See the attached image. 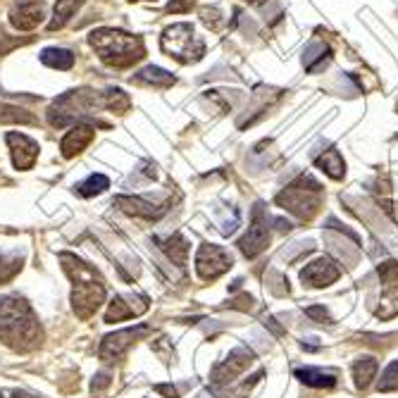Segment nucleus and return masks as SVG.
Segmentation results:
<instances>
[{"label": "nucleus", "instance_id": "nucleus-1", "mask_svg": "<svg viewBox=\"0 0 398 398\" xmlns=\"http://www.w3.org/2000/svg\"><path fill=\"white\" fill-rule=\"evenodd\" d=\"M62 270L72 279V308L81 320H88L105 303V282L93 265L84 263L72 253H60Z\"/></svg>", "mask_w": 398, "mask_h": 398}, {"label": "nucleus", "instance_id": "nucleus-2", "mask_svg": "<svg viewBox=\"0 0 398 398\" xmlns=\"http://www.w3.org/2000/svg\"><path fill=\"white\" fill-rule=\"evenodd\" d=\"M0 341L15 351H29L41 341L39 320L20 296L0 298Z\"/></svg>", "mask_w": 398, "mask_h": 398}, {"label": "nucleus", "instance_id": "nucleus-3", "mask_svg": "<svg viewBox=\"0 0 398 398\" xmlns=\"http://www.w3.org/2000/svg\"><path fill=\"white\" fill-rule=\"evenodd\" d=\"M88 43L98 53V58L110 67L124 69L131 67L146 55L143 41L119 29H96L88 36Z\"/></svg>", "mask_w": 398, "mask_h": 398}, {"label": "nucleus", "instance_id": "nucleus-4", "mask_svg": "<svg viewBox=\"0 0 398 398\" xmlns=\"http://www.w3.org/2000/svg\"><path fill=\"white\" fill-rule=\"evenodd\" d=\"M100 107H105V96L91 88H79V91H67L50 105L48 119L53 126H67L69 122H77L81 117L96 115Z\"/></svg>", "mask_w": 398, "mask_h": 398}, {"label": "nucleus", "instance_id": "nucleus-5", "mask_svg": "<svg viewBox=\"0 0 398 398\" xmlns=\"http://www.w3.org/2000/svg\"><path fill=\"white\" fill-rule=\"evenodd\" d=\"M160 46L169 58H174L179 62H195L203 58V53H205L203 41L193 34V27L186 22L172 24L169 29L162 31Z\"/></svg>", "mask_w": 398, "mask_h": 398}, {"label": "nucleus", "instance_id": "nucleus-6", "mask_svg": "<svg viewBox=\"0 0 398 398\" xmlns=\"http://www.w3.org/2000/svg\"><path fill=\"white\" fill-rule=\"evenodd\" d=\"M277 203L303 219H310L320 207V184L313 176H301L298 181H294L277 195Z\"/></svg>", "mask_w": 398, "mask_h": 398}, {"label": "nucleus", "instance_id": "nucleus-7", "mask_svg": "<svg viewBox=\"0 0 398 398\" xmlns=\"http://www.w3.org/2000/svg\"><path fill=\"white\" fill-rule=\"evenodd\" d=\"M148 334H150V327L148 325L126 327V330H119L115 334H107V337L100 341L98 356H100V360H105V363H115V360L122 358L124 353L129 351L138 339L148 337Z\"/></svg>", "mask_w": 398, "mask_h": 398}, {"label": "nucleus", "instance_id": "nucleus-8", "mask_svg": "<svg viewBox=\"0 0 398 398\" xmlns=\"http://www.w3.org/2000/svg\"><path fill=\"white\" fill-rule=\"evenodd\" d=\"M231 265H234L231 255L222 246L203 243L198 248V253H195V272L205 282H212V279H217V277H222Z\"/></svg>", "mask_w": 398, "mask_h": 398}, {"label": "nucleus", "instance_id": "nucleus-9", "mask_svg": "<svg viewBox=\"0 0 398 398\" xmlns=\"http://www.w3.org/2000/svg\"><path fill=\"white\" fill-rule=\"evenodd\" d=\"M255 360V356H253L251 349H246V346H239V349H234L229 356H227V360H222V363H217L212 368V384L217 389L222 387H229V384L236 382V377L241 375L243 370H248V365Z\"/></svg>", "mask_w": 398, "mask_h": 398}, {"label": "nucleus", "instance_id": "nucleus-10", "mask_svg": "<svg viewBox=\"0 0 398 398\" xmlns=\"http://www.w3.org/2000/svg\"><path fill=\"white\" fill-rule=\"evenodd\" d=\"M267 243H270L267 215H265L263 205L258 203L255 210H253V222L248 227V234L239 241V251H241L246 258H255L267 248Z\"/></svg>", "mask_w": 398, "mask_h": 398}, {"label": "nucleus", "instance_id": "nucleus-11", "mask_svg": "<svg viewBox=\"0 0 398 398\" xmlns=\"http://www.w3.org/2000/svg\"><path fill=\"white\" fill-rule=\"evenodd\" d=\"M339 277H341V267L332 260V258H318V260H313L310 265H306V267L301 270L303 284L315 287V289L332 287Z\"/></svg>", "mask_w": 398, "mask_h": 398}, {"label": "nucleus", "instance_id": "nucleus-12", "mask_svg": "<svg viewBox=\"0 0 398 398\" xmlns=\"http://www.w3.org/2000/svg\"><path fill=\"white\" fill-rule=\"evenodd\" d=\"M46 17V3L43 0H17L10 10V22L15 29L31 31L36 29Z\"/></svg>", "mask_w": 398, "mask_h": 398}, {"label": "nucleus", "instance_id": "nucleus-13", "mask_svg": "<svg viewBox=\"0 0 398 398\" xmlns=\"http://www.w3.org/2000/svg\"><path fill=\"white\" fill-rule=\"evenodd\" d=\"M12 153V162H15L17 169H31L39 157V143L34 138H29L27 134H17V131H10L5 136Z\"/></svg>", "mask_w": 398, "mask_h": 398}, {"label": "nucleus", "instance_id": "nucleus-14", "mask_svg": "<svg viewBox=\"0 0 398 398\" xmlns=\"http://www.w3.org/2000/svg\"><path fill=\"white\" fill-rule=\"evenodd\" d=\"M146 310H148L146 296H115L105 313V322L131 320V318H136V315H143Z\"/></svg>", "mask_w": 398, "mask_h": 398}, {"label": "nucleus", "instance_id": "nucleus-15", "mask_svg": "<svg viewBox=\"0 0 398 398\" xmlns=\"http://www.w3.org/2000/svg\"><path fill=\"white\" fill-rule=\"evenodd\" d=\"M93 136H96V129H93L91 124L77 122V124H74L72 129H69L67 134H65V138H62V143H60L62 155H65V157L79 155L81 150H84L88 143L93 141Z\"/></svg>", "mask_w": 398, "mask_h": 398}, {"label": "nucleus", "instance_id": "nucleus-16", "mask_svg": "<svg viewBox=\"0 0 398 398\" xmlns=\"http://www.w3.org/2000/svg\"><path fill=\"white\" fill-rule=\"evenodd\" d=\"M115 205L126 215H136V217H146V219H155L165 212V207H155L148 200L138 198V195H117Z\"/></svg>", "mask_w": 398, "mask_h": 398}, {"label": "nucleus", "instance_id": "nucleus-17", "mask_svg": "<svg viewBox=\"0 0 398 398\" xmlns=\"http://www.w3.org/2000/svg\"><path fill=\"white\" fill-rule=\"evenodd\" d=\"M296 377H298L306 387H313V389H330V387L337 384V372L320 370V368L296 370Z\"/></svg>", "mask_w": 398, "mask_h": 398}, {"label": "nucleus", "instance_id": "nucleus-18", "mask_svg": "<svg viewBox=\"0 0 398 398\" xmlns=\"http://www.w3.org/2000/svg\"><path fill=\"white\" fill-rule=\"evenodd\" d=\"M377 370H379L377 358H372V356L358 358L356 363H353V379H356V387L360 391L368 389L370 384H372V379L377 377Z\"/></svg>", "mask_w": 398, "mask_h": 398}, {"label": "nucleus", "instance_id": "nucleus-19", "mask_svg": "<svg viewBox=\"0 0 398 398\" xmlns=\"http://www.w3.org/2000/svg\"><path fill=\"white\" fill-rule=\"evenodd\" d=\"M131 79H134L136 84H148V86H157V88L172 86L174 81H176V79L172 77V74L167 72V69H162V67H153V65L143 67L141 72H136Z\"/></svg>", "mask_w": 398, "mask_h": 398}, {"label": "nucleus", "instance_id": "nucleus-20", "mask_svg": "<svg viewBox=\"0 0 398 398\" xmlns=\"http://www.w3.org/2000/svg\"><path fill=\"white\" fill-rule=\"evenodd\" d=\"M157 243H160L162 253H165L169 260H172L174 265H179V267H184L186 258H188V243L181 234H174V236L162 239V241H157Z\"/></svg>", "mask_w": 398, "mask_h": 398}, {"label": "nucleus", "instance_id": "nucleus-21", "mask_svg": "<svg viewBox=\"0 0 398 398\" xmlns=\"http://www.w3.org/2000/svg\"><path fill=\"white\" fill-rule=\"evenodd\" d=\"M81 5H84V0H58V3H55V12H53V22L48 24V29L50 31L62 29L69 20H72V15L81 8Z\"/></svg>", "mask_w": 398, "mask_h": 398}, {"label": "nucleus", "instance_id": "nucleus-22", "mask_svg": "<svg viewBox=\"0 0 398 398\" xmlns=\"http://www.w3.org/2000/svg\"><path fill=\"white\" fill-rule=\"evenodd\" d=\"M315 162H318V167L325 169V172L330 174L332 179H341V176H344V172H346L344 157H341L339 150H334V148L325 150L322 155H318V157H315Z\"/></svg>", "mask_w": 398, "mask_h": 398}, {"label": "nucleus", "instance_id": "nucleus-23", "mask_svg": "<svg viewBox=\"0 0 398 398\" xmlns=\"http://www.w3.org/2000/svg\"><path fill=\"white\" fill-rule=\"evenodd\" d=\"M41 62L53 69H72L74 67V55L72 50H65V48H46L41 53Z\"/></svg>", "mask_w": 398, "mask_h": 398}, {"label": "nucleus", "instance_id": "nucleus-24", "mask_svg": "<svg viewBox=\"0 0 398 398\" xmlns=\"http://www.w3.org/2000/svg\"><path fill=\"white\" fill-rule=\"evenodd\" d=\"M327 58H330V48H327L325 43H313V46L306 50V55H303V65H306L308 72H315V69H320L325 65Z\"/></svg>", "mask_w": 398, "mask_h": 398}, {"label": "nucleus", "instance_id": "nucleus-25", "mask_svg": "<svg viewBox=\"0 0 398 398\" xmlns=\"http://www.w3.org/2000/svg\"><path fill=\"white\" fill-rule=\"evenodd\" d=\"M396 315H398V284L396 287H389L387 291H384L377 308V318H382V320H391V318H396Z\"/></svg>", "mask_w": 398, "mask_h": 398}, {"label": "nucleus", "instance_id": "nucleus-26", "mask_svg": "<svg viewBox=\"0 0 398 398\" xmlns=\"http://www.w3.org/2000/svg\"><path fill=\"white\" fill-rule=\"evenodd\" d=\"M107 186H110V179H107L105 174H91L86 181H81V184L77 186V193L84 195V198H91V195L103 193Z\"/></svg>", "mask_w": 398, "mask_h": 398}, {"label": "nucleus", "instance_id": "nucleus-27", "mask_svg": "<svg viewBox=\"0 0 398 398\" xmlns=\"http://www.w3.org/2000/svg\"><path fill=\"white\" fill-rule=\"evenodd\" d=\"M103 96H105V110L119 112V115L129 110L131 100H129V96H126V93L122 91V88H107Z\"/></svg>", "mask_w": 398, "mask_h": 398}, {"label": "nucleus", "instance_id": "nucleus-28", "mask_svg": "<svg viewBox=\"0 0 398 398\" xmlns=\"http://www.w3.org/2000/svg\"><path fill=\"white\" fill-rule=\"evenodd\" d=\"M0 122H20V124H34L36 119L29 115L22 107H12V105H0Z\"/></svg>", "mask_w": 398, "mask_h": 398}, {"label": "nucleus", "instance_id": "nucleus-29", "mask_svg": "<svg viewBox=\"0 0 398 398\" xmlns=\"http://www.w3.org/2000/svg\"><path fill=\"white\" fill-rule=\"evenodd\" d=\"M22 270V258L17 255H0V284L10 282Z\"/></svg>", "mask_w": 398, "mask_h": 398}, {"label": "nucleus", "instance_id": "nucleus-30", "mask_svg": "<svg viewBox=\"0 0 398 398\" xmlns=\"http://www.w3.org/2000/svg\"><path fill=\"white\" fill-rule=\"evenodd\" d=\"M377 272H379V279H382V284H387V287H396V284H398V263L396 260L379 263Z\"/></svg>", "mask_w": 398, "mask_h": 398}, {"label": "nucleus", "instance_id": "nucleus-31", "mask_svg": "<svg viewBox=\"0 0 398 398\" xmlns=\"http://www.w3.org/2000/svg\"><path fill=\"white\" fill-rule=\"evenodd\" d=\"M379 391H398V360L384 370L382 379H379Z\"/></svg>", "mask_w": 398, "mask_h": 398}, {"label": "nucleus", "instance_id": "nucleus-32", "mask_svg": "<svg viewBox=\"0 0 398 398\" xmlns=\"http://www.w3.org/2000/svg\"><path fill=\"white\" fill-rule=\"evenodd\" d=\"M308 318H313V320H318L320 325H325V322H332V318H330V313L325 310V308L322 306H313V308H308Z\"/></svg>", "mask_w": 398, "mask_h": 398}, {"label": "nucleus", "instance_id": "nucleus-33", "mask_svg": "<svg viewBox=\"0 0 398 398\" xmlns=\"http://www.w3.org/2000/svg\"><path fill=\"white\" fill-rule=\"evenodd\" d=\"M195 0H169L167 12H188L193 8Z\"/></svg>", "mask_w": 398, "mask_h": 398}, {"label": "nucleus", "instance_id": "nucleus-34", "mask_svg": "<svg viewBox=\"0 0 398 398\" xmlns=\"http://www.w3.org/2000/svg\"><path fill=\"white\" fill-rule=\"evenodd\" d=\"M155 391H157V394H162V396H167V398H179V391H176L172 384H157Z\"/></svg>", "mask_w": 398, "mask_h": 398}, {"label": "nucleus", "instance_id": "nucleus-35", "mask_svg": "<svg viewBox=\"0 0 398 398\" xmlns=\"http://www.w3.org/2000/svg\"><path fill=\"white\" fill-rule=\"evenodd\" d=\"M107 384H110V377H107V375H98L96 379H93V391L103 389V387H107Z\"/></svg>", "mask_w": 398, "mask_h": 398}, {"label": "nucleus", "instance_id": "nucleus-36", "mask_svg": "<svg viewBox=\"0 0 398 398\" xmlns=\"http://www.w3.org/2000/svg\"><path fill=\"white\" fill-rule=\"evenodd\" d=\"M12 398H36V396L27 394V391H15V394H12Z\"/></svg>", "mask_w": 398, "mask_h": 398}, {"label": "nucleus", "instance_id": "nucleus-37", "mask_svg": "<svg viewBox=\"0 0 398 398\" xmlns=\"http://www.w3.org/2000/svg\"><path fill=\"white\" fill-rule=\"evenodd\" d=\"M0 398H5V396H3V394H0Z\"/></svg>", "mask_w": 398, "mask_h": 398}]
</instances>
